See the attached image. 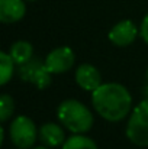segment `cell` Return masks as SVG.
I'll return each instance as SVG.
<instances>
[{"label": "cell", "mask_w": 148, "mask_h": 149, "mask_svg": "<svg viewBox=\"0 0 148 149\" xmlns=\"http://www.w3.org/2000/svg\"><path fill=\"white\" fill-rule=\"evenodd\" d=\"M19 77L23 81L35 84L39 90L47 88L51 84V72L48 71L45 62L35 56H32L28 62L19 65Z\"/></svg>", "instance_id": "5b68a950"}, {"label": "cell", "mask_w": 148, "mask_h": 149, "mask_svg": "<svg viewBox=\"0 0 148 149\" xmlns=\"http://www.w3.org/2000/svg\"><path fill=\"white\" fill-rule=\"evenodd\" d=\"M58 120L73 133H86L92 129L95 119L92 111L79 100L67 99L57 109Z\"/></svg>", "instance_id": "7a4b0ae2"}, {"label": "cell", "mask_w": 148, "mask_h": 149, "mask_svg": "<svg viewBox=\"0 0 148 149\" xmlns=\"http://www.w3.org/2000/svg\"><path fill=\"white\" fill-rule=\"evenodd\" d=\"M138 35V28L132 20H121L109 31V39L116 47L131 45Z\"/></svg>", "instance_id": "52a82bcc"}, {"label": "cell", "mask_w": 148, "mask_h": 149, "mask_svg": "<svg viewBox=\"0 0 148 149\" xmlns=\"http://www.w3.org/2000/svg\"><path fill=\"white\" fill-rule=\"evenodd\" d=\"M39 139L42 141L44 145L49 148L60 146L62 142H65V135L64 130L57 125V123H44L39 129Z\"/></svg>", "instance_id": "30bf717a"}, {"label": "cell", "mask_w": 148, "mask_h": 149, "mask_svg": "<svg viewBox=\"0 0 148 149\" xmlns=\"http://www.w3.org/2000/svg\"><path fill=\"white\" fill-rule=\"evenodd\" d=\"M10 56L13 58L15 64L22 65L25 62H28L32 56H34V47L28 42V41H16L9 51Z\"/></svg>", "instance_id": "8fae6325"}, {"label": "cell", "mask_w": 148, "mask_h": 149, "mask_svg": "<svg viewBox=\"0 0 148 149\" xmlns=\"http://www.w3.org/2000/svg\"><path fill=\"white\" fill-rule=\"evenodd\" d=\"M92 103L95 110L105 120L119 122L128 116L132 97L122 84L106 83L92 91Z\"/></svg>", "instance_id": "6da1fadb"}, {"label": "cell", "mask_w": 148, "mask_h": 149, "mask_svg": "<svg viewBox=\"0 0 148 149\" xmlns=\"http://www.w3.org/2000/svg\"><path fill=\"white\" fill-rule=\"evenodd\" d=\"M140 32H141V36H142L144 42L148 44V13L145 15V17L142 19V23H141V29H140Z\"/></svg>", "instance_id": "9a60e30c"}, {"label": "cell", "mask_w": 148, "mask_h": 149, "mask_svg": "<svg viewBox=\"0 0 148 149\" xmlns=\"http://www.w3.org/2000/svg\"><path fill=\"white\" fill-rule=\"evenodd\" d=\"M13 58L10 56V54L7 52H0V65H1V77H0V83L4 86L9 83V80L12 78L13 74Z\"/></svg>", "instance_id": "4fadbf2b"}, {"label": "cell", "mask_w": 148, "mask_h": 149, "mask_svg": "<svg viewBox=\"0 0 148 149\" xmlns=\"http://www.w3.org/2000/svg\"><path fill=\"white\" fill-rule=\"evenodd\" d=\"M36 126L32 119L26 116L16 117L9 126V136L15 146L19 149H29L36 141Z\"/></svg>", "instance_id": "277c9868"}, {"label": "cell", "mask_w": 148, "mask_h": 149, "mask_svg": "<svg viewBox=\"0 0 148 149\" xmlns=\"http://www.w3.org/2000/svg\"><path fill=\"white\" fill-rule=\"evenodd\" d=\"M26 13L23 0H0V20L3 23L19 22Z\"/></svg>", "instance_id": "9c48e42d"}, {"label": "cell", "mask_w": 148, "mask_h": 149, "mask_svg": "<svg viewBox=\"0 0 148 149\" xmlns=\"http://www.w3.org/2000/svg\"><path fill=\"white\" fill-rule=\"evenodd\" d=\"M147 81H148V70H147Z\"/></svg>", "instance_id": "e0dca14e"}, {"label": "cell", "mask_w": 148, "mask_h": 149, "mask_svg": "<svg viewBox=\"0 0 148 149\" xmlns=\"http://www.w3.org/2000/svg\"><path fill=\"white\" fill-rule=\"evenodd\" d=\"M76 81L86 91H95L102 84V75L92 64H81L76 70Z\"/></svg>", "instance_id": "ba28073f"}, {"label": "cell", "mask_w": 148, "mask_h": 149, "mask_svg": "<svg viewBox=\"0 0 148 149\" xmlns=\"http://www.w3.org/2000/svg\"><path fill=\"white\" fill-rule=\"evenodd\" d=\"M126 136L138 146H148V99L134 109L126 126Z\"/></svg>", "instance_id": "3957f363"}, {"label": "cell", "mask_w": 148, "mask_h": 149, "mask_svg": "<svg viewBox=\"0 0 148 149\" xmlns=\"http://www.w3.org/2000/svg\"><path fill=\"white\" fill-rule=\"evenodd\" d=\"M15 110V104H13V99L9 94H1L0 97V119L1 122H6L12 113Z\"/></svg>", "instance_id": "5bb4252c"}, {"label": "cell", "mask_w": 148, "mask_h": 149, "mask_svg": "<svg viewBox=\"0 0 148 149\" xmlns=\"http://www.w3.org/2000/svg\"><path fill=\"white\" fill-rule=\"evenodd\" d=\"M29 1H35V0H29Z\"/></svg>", "instance_id": "ac0fdd59"}, {"label": "cell", "mask_w": 148, "mask_h": 149, "mask_svg": "<svg viewBox=\"0 0 148 149\" xmlns=\"http://www.w3.org/2000/svg\"><path fill=\"white\" fill-rule=\"evenodd\" d=\"M62 149H97V146L93 139H90L81 133H76L74 136L68 138L64 142Z\"/></svg>", "instance_id": "7c38bea8"}, {"label": "cell", "mask_w": 148, "mask_h": 149, "mask_svg": "<svg viewBox=\"0 0 148 149\" xmlns=\"http://www.w3.org/2000/svg\"><path fill=\"white\" fill-rule=\"evenodd\" d=\"M74 52L68 47L55 48L47 55L45 65L51 74H62L74 65Z\"/></svg>", "instance_id": "8992f818"}, {"label": "cell", "mask_w": 148, "mask_h": 149, "mask_svg": "<svg viewBox=\"0 0 148 149\" xmlns=\"http://www.w3.org/2000/svg\"><path fill=\"white\" fill-rule=\"evenodd\" d=\"M34 149H48L47 146H36V148H34Z\"/></svg>", "instance_id": "2e32d148"}]
</instances>
